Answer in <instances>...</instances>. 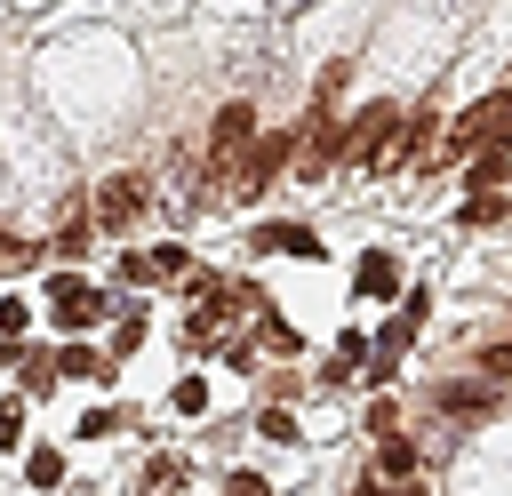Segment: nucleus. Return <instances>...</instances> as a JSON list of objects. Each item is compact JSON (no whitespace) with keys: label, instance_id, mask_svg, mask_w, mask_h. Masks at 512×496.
Here are the masks:
<instances>
[{"label":"nucleus","instance_id":"nucleus-18","mask_svg":"<svg viewBox=\"0 0 512 496\" xmlns=\"http://www.w3.org/2000/svg\"><path fill=\"white\" fill-rule=\"evenodd\" d=\"M256 432H264V440H296V416H288V408H264Z\"/></svg>","mask_w":512,"mask_h":496},{"label":"nucleus","instance_id":"nucleus-7","mask_svg":"<svg viewBox=\"0 0 512 496\" xmlns=\"http://www.w3.org/2000/svg\"><path fill=\"white\" fill-rule=\"evenodd\" d=\"M256 248H280V256H320V232H304V224H256Z\"/></svg>","mask_w":512,"mask_h":496},{"label":"nucleus","instance_id":"nucleus-13","mask_svg":"<svg viewBox=\"0 0 512 496\" xmlns=\"http://www.w3.org/2000/svg\"><path fill=\"white\" fill-rule=\"evenodd\" d=\"M56 376H112V360H96V352H56Z\"/></svg>","mask_w":512,"mask_h":496},{"label":"nucleus","instance_id":"nucleus-17","mask_svg":"<svg viewBox=\"0 0 512 496\" xmlns=\"http://www.w3.org/2000/svg\"><path fill=\"white\" fill-rule=\"evenodd\" d=\"M144 272H160V280H176V272H184V248H176V240H168V248H152V256H144Z\"/></svg>","mask_w":512,"mask_h":496},{"label":"nucleus","instance_id":"nucleus-1","mask_svg":"<svg viewBox=\"0 0 512 496\" xmlns=\"http://www.w3.org/2000/svg\"><path fill=\"white\" fill-rule=\"evenodd\" d=\"M392 136H400V112H392V104H368V112L336 136V160H344V168H376Z\"/></svg>","mask_w":512,"mask_h":496},{"label":"nucleus","instance_id":"nucleus-10","mask_svg":"<svg viewBox=\"0 0 512 496\" xmlns=\"http://www.w3.org/2000/svg\"><path fill=\"white\" fill-rule=\"evenodd\" d=\"M384 472H392V480H408V472H416V448H408L400 432H376V480H384Z\"/></svg>","mask_w":512,"mask_h":496},{"label":"nucleus","instance_id":"nucleus-16","mask_svg":"<svg viewBox=\"0 0 512 496\" xmlns=\"http://www.w3.org/2000/svg\"><path fill=\"white\" fill-rule=\"evenodd\" d=\"M24 472H32L40 488H56V480H64V456H56V448H32V464H24Z\"/></svg>","mask_w":512,"mask_h":496},{"label":"nucleus","instance_id":"nucleus-14","mask_svg":"<svg viewBox=\"0 0 512 496\" xmlns=\"http://www.w3.org/2000/svg\"><path fill=\"white\" fill-rule=\"evenodd\" d=\"M56 384V352H24V392H48Z\"/></svg>","mask_w":512,"mask_h":496},{"label":"nucleus","instance_id":"nucleus-5","mask_svg":"<svg viewBox=\"0 0 512 496\" xmlns=\"http://www.w3.org/2000/svg\"><path fill=\"white\" fill-rule=\"evenodd\" d=\"M48 312H56V328H88V320L104 312V296H96L88 280H56V288H48Z\"/></svg>","mask_w":512,"mask_h":496},{"label":"nucleus","instance_id":"nucleus-8","mask_svg":"<svg viewBox=\"0 0 512 496\" xmlns=\"http://www.w3.org/2000/svg\"><path fill=\"white\" fill-rule=\"evenodd\" d=\"M352 280H360V296H400V264H392V256H384V248H368V256H360V272H352Z\"/></svg>","mask_w":512,"mask_h":496},{"label":"nucleus","instance_id":"nucleus-9","mask_svg":"<svg viewBox=\"0 0 512 496\" xmlns=\"http://www.w3.org/2000/svg\"><path fill=\"white\" fill-rule=\"evenodd\" d=\"M440 408H448V416H488L496 392H488V384H440Z\"/></svg>","mask_w":512,"mask_h":496},{"label":"nucleus","instance_id":"nucleus-11","mask_svg":"<svg viewBox=\"0 0 512 496\" xmlns=\"http://www.w3.org/2000/svg\"><path fill=\"white\" fill-rule=\"evenodd\" d=\"M504 176H512V144H488V152L472 160V192H496Z\"/></svg>","mask_w":512,"mask_h":496},{"label":"nucleus","instance_id":"nucleus-6","mask_svg":"<svg viewBox=\"0 0 512 496\" xmlns=\"http://www.w3.org/2000/svg\"><path fill=\"white\" fill-rule=\"evenodd\" d=\"M432 136H440V112L424 104V112H408V136H400V160L408 168H432Z\"/></svg>","mask_w":512,"mask_h":496},{"label":"nucleus","instance_id":"nucleus-15","mask_svg":"<svg viewBox=\"0 0 512 496\" xmlns=\"http://www.w3.org/2000/svg\"><path fill=\"white\" fill-rule=\"evenodd\" d=\"M464 224H504V200H496V192H472V200H464Z\"/></svg>","mask_w":512,"mask_h":496},{"label":"nucleus","instance_id":"nucleus-20","mask_svg":"<svg viewBox=\"0 0 512 496\" xmlns=\"http://www.w3.org/2000/svg\"><path fill=\"white\" fill-rule=\"evenodd\" d=\"M32 264V240H0V272H24Z\"/></svg>","mask_w":512,"mask_h":496},{"label":"nucleus","instance_id":"nucleus-3","mask_svg":"<svg viewBox=\"0 0 512 496\" xmlns=\"http://www.w3.org/2000/svg\"><path fill=\"white\" fill-rule=\"evenodd\" d=\"M288 152H296V136H248V144H240V160H232L240 192H264V184L288 168Z\"/></svg>","mask_w":512,"mask_h":496},{"label":"nucleus","instance_id":"nucleus-12","mask_svg":"<svg viewBox=\"0 0 512 496\" xmlns=\"http://www.w3.org/2000/svg\"><path fill=\"white\" fill-rule=\"evenodd\" d=\"M88 232H96V224H88V216H80V208H64V224H56V256H64V264H72V256H80V248H88Z\"/></svg>","mask_w":512,"mask_h":496},{"label":"nucleus","instance_id":"nucleus-4","mask_svg":"<svg viewBox=\"0 0 512 496\" xmlns=\"http://www.w3.org/2000/svg\"><path fill=\"white\" fill-rule=\"evenodd\" d=\"M144 216V176H104L96 184V232H128Z\"/></svg>","mask_w":512,"mask_h":496},{"label":"nucleus","instance_id":"nucleus-2","mask_svg":"<svg viewBox=\"0 0 512 496\" xmlns=\"http://www.w3.org/2000/svg\"><path fill=\"white\" fill-rule=\"evenodd\" d=\"M256 136V104L248 96H232L224 112H216V128H208V176H232V160H240V144Z\"/></svg>","mask_w":512,"mask_h":496},{"label":"nucleus","instance_id":"nucleus-19","mask_svg":"<svg viewBox=\"0 0 512 496\" xmlns=\"http://www.w3.org/2000/svg\"><path fill=\"white\" fill-rule=\"evenodd\" d=\"M24 440V400H0V448Z\"/></svg>","mask_w":512,"mask_h":496},{"label":"nucleus","instance_id":"nucleus-21","mask_svg":"<svg viewBox=\"0 0 512 496\" xmlns=\"http://www.w3.org/2000/svg\"><path fill=\"white\" fill-rule=\"evenodd\" d=\"M480 368H488V376H512V344H488V352H480Z\"/></svg>","mask_w":512,"mask_h":496}]
</instances>
